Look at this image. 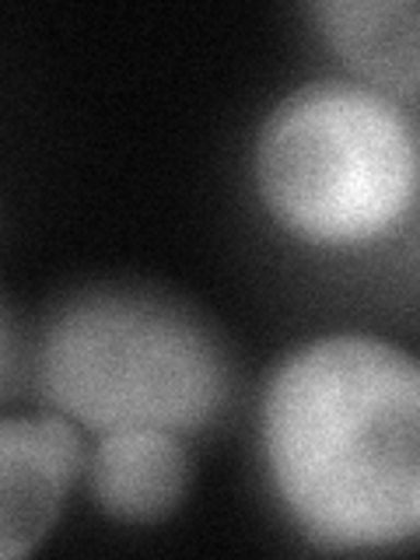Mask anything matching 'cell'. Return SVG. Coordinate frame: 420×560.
Segmentation results:
<instances>
[{
  "label": "cell",
  "instance_id": "cell-1",
  "mask_svg": "<svg viewBox=\"0 0 420 560\" xmlns=\"http://www.w3.org/2000/svg\"><path fill=\"white\" fill-rule=\"evenodd\" d=\"M262 445L280 498L329 550L420 536V361L375 337H326L277 368Z\"/></svg>",
  "mask_w": 420,
  "mask_h": 560
},
{
  "label": "cell",
  "instance_id": "cell-2",
  "mask_svg": "<svg viewBox=\"0 0 420 560\" xmlns=\"http://www.w3.org/2000/svg\"><path fill=\"white\" fill-rule=\"evenodd\" d=\"M256 179L270 214L315 245L389 235L417 192V144L393 98L323 81L294 92L259 133Z\"/></svg>",
  "mask_w": 420,
  "mask_h": 560
},
{
  "label": "cell",
  "instance_id": "cell-3",
  "mask_svg": "<svg viewBox=\"0 0 420 560\" xmlns=\"http://www.w3.org/2000/svg\"><path fill=\"white\" fill-rule=\"evenodd\" d=\"M224 358L186 312L140 294H84L49 323L39 389L92 431H197L224 399Z\"/></svg>",
  "mask_w": 420,
  "mask_h": 560
},
{
  "label": "cell",
  "instance_id": "cell-4",
  "mask_svg": "<svg viewBox=\"0 0 420 560\" xmlns=\"http://www.w3.org/2000/svg\"><path fill=\"white\" fill-rule=\"evenodd\" d=\"M81 469V438L63 417H8L0 424V539L4 560L35 550L60 515Z\"/></svg>",
  "mask_w": 420,
  "mask_h": 560
},
{
  "label": "cell",
  "instance_id": "cell-5",
  "mask_svg": "<svg viewBox=\"0 0 420 560\" xmlns=\"http://www.w3.org/2000/svg\"><path fill=\"white\" fill-rule=\"evenodd\" d=\"M186 448L165 428L109 431L92 455V494L119 522H154L179 504L186 490Z\"/></svg>",
  "mask_w": 420,
  "mask_h": 560
},
{
  "label": "cell",
  "instance_id": "cell-6",
  "mask_svg": "<svg viewBox=\"0 0 420 560\" xmlns=\"http://www.w3.org/2000/svg\"><path fill=\"white\" fill-rule=\"evenodd\" d=\"M312 14L354 74L399 95L420 92L417 0H329Z\"/></svg>",
  "mask_w": 420,
  "mask_h": 560
}]
</instances>
